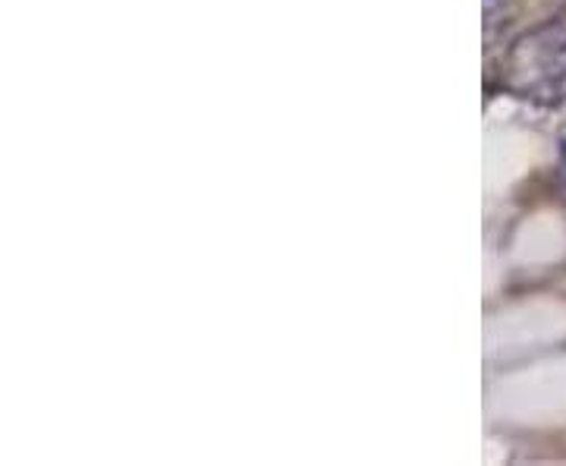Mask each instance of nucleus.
I'll use <instances>...</instances> for the list:
<instances>
[{"label":"nucleus","mask_w":566,"mask_h":466,"mask_svg":"<svg viewBox=\"0 0 566 466\" xmlns=\"http://www.w3.org/2000/svg\"><path fill=\"white\" fill-rule=\"evenodd\" d=\"M491 3H494V0H491Z\"/></svg>","instance_id":"nucleus-2"},{"label":"nucleus","mask_w":566,"mask_h":466,"mask_svg":"<svg viewBox=\"0 0 566 466\" xmlns=\"http://www.w3.org/2000/svg\"><path fill=\"white\" fill-rule=\"evenodd\" d=\"M560 183H564V193H566V152H564V174H560Z\"/></svg>","instance_id":"nucleus-1"}]
</instances>
